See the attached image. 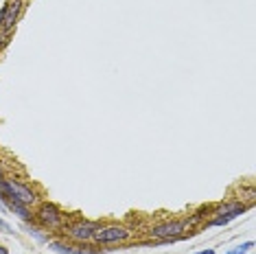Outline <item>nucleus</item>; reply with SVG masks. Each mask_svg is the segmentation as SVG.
<instances>
[{
  "mask_svg": "<svg viewBox=\"0 0 256 254\" xmlns=\"http://www.w3.org/2000/svg\"><path fill=\"white\" fill-rule=\"evenodd\" d=\"M22 7H24L22 0H7L4 7L0 9V28H2L4 33H9L16 22H18L20 14H22Z\"/></svg>",
  "mask_w": 256,
  "mask_h": 254,
  "instance_id": "f257e3e1",
  "label": "nucleus"
},
{
  "mask_svg": "<svg viewBox=\"0 0 256 254\" xmlns=\"http://www.w3.org/2000/svg\"><path fill=\"white\" fill-rule=\"evenodd\" d=\"M186 228V222H178V219H173V222H164V224H158V226L151 228V234L156 236V239L164 241V239H171V241H178L180 236H182Z\"/></svg>",
  "mask_w": 256,
  "mask_h": 254,
  "instance_id": "f03ea898",
  "label": "nucleus"
},
{
  "mask_svg": "<svg viewBox=\"0 0 256 254\" xmlns=\"http://www.w3.org/2000/svg\"><path fill=\"white\" fill-rule=\"evenodd\" d=\"M132 232L125 226H108V228H98L92 239L96 244H118V241H125Z\"/></svg>",
  "mask_w": 256,
  "mask_h": 254,
  "instance_id": "7ed1b4c3",
  "label": "nucleus"
},
{
  "mask_svg": "<svg viewBox=\"0 0 256 254\" xmlns=\"http://www.w3.org/2000/svg\"><path fill=\"white\" fill-rule=\"evenodd\" d=\"M36 217H38V222L42 224L44 228H60L62 226V210L57 208L55 204H48V202H46V204H42L38 208V212H36Z\"/></svg>",
  "mask_w": 256,
  "mask_h": 254,
  "instance_id": "20e7f679",
  "label": "nucleus"
},
{
  "mask_svg": "<svg viewBox=\"0 0 256 254\" xmlns=\"http://www.w3.org/2000/svg\"><path fill=\"white\" fill-rule=\"evenodd\" d=\"M101 228L96 222H77V224H70L68 226V234L72 236L74 241H81V244H86V241H90L94 232Z\"/></svg>",
  "mask_w": 256,
  "mask_h": 254,
  "instance_id": "39448f33",
  "label": "nucleus"
},
{
  "mask_svg": "<svg viewBox=\"0 0 256 254\" xmlns=\"http://www.w3.org/2000/svg\"><path fill=\"white\" fill-rule=\"evenodd\" d=\"M246 210H248V206L243 204V202H226V204L219 206L221 215H234V217H238V215H243Z\"/></svg>",
  "mask_w": 256,
  "mask_h": 254,
  "instance_id": "423d86ee",
  "label": "nucleus"
},
{
  "mask_svg": "<svg viewBox=\"0 0 256 254\" xmlns=\"http://www.w3.org/2000/svg\"><path fill=\"white\" fill-rule=\"evenodd\" d=\"M48 248H50V250H55L57 254H74V248L64 246V244H60V241H53V244H50Z\"/></svg>",
  "mask_w": 256,
  "mask_h": 254,
  "instance_id": "0eeeda50",
  "label": "nucleus"
},
{
  "mask_svg": "<svg viewBox=\"0 0 256 254\" xmlns=\"http://www.w3.org/2000/svg\"><path fill=\"white\" fill-rule=\"evenodd\" d=\"M232 219H234V215H221V217H214L212 222H208V226H226Z\"/></svg>",
  "mask_w": 256,
  "mask_h": 254,
  "instance_id": "6e6552de",
  "label": "nucleus"
},
{
  "mask_svg": "<svg viewBox=\"0 0 256 254\" xmlns=\"http://www.w3.org/2000/svg\"><path fill=\"white\" fill-rule=\"evenodd\" d=\"M252 248H254V244H252V241H246V244H243V246L234 248V250H232V252H228V254H246L248 250H252Z\"/></svg>",
  "mask_w": 256,
  "mask_h": 254,
  "instance_id": "1a4fd4ad",
  "label": "nucleus"
},
{
  "mask_svg": "<svg viewBox=\"0 0 256 254\" xmlns=\"http://www.w3.org/2000/svg\"><path fill=\"white\" fill-rule=\"evenodd\" d=\"M98 252L101 250H98V248H92V246H81L74 250V254H98Z\"/></svg>",
  "mask_w": 256,
  "mask_h": 254,
  "instance_id": "9d476101",
  "label": "nucleus"
},
{
  "mask_svg": "<svg viewBox=\"0 0 256 254\" xmlns=\"http://www.w3.org/2000/svg\"><path fill=\"white\" fill-rule=\"evenodd\" d=\"M28 232H31L33 236H36V239L40 241V244H46V241H48V236L42 234V230H38V228H28Z\"/></svg>",
  "mask_w": 256,
  "mask_h": 254,
  "instance_id": "9b49d317",
  "label": "nucleus"
},
{
  "mask_svg": "<svg viewBox=\"0 0 256 254\" xmlns=\"http://www.w3.org/2000/svg\"><path fill=\"white\" fill-rule=\"evenodd\" d=\"M0 230H2V232H7V234H11V226L4 222V219H0Z\"/></svg>",
  "mask_w": 256,
  "mask_h": 254,
  "instance_id": "f8f14e48",
  "label": "nucleus"
},
{
  "mask_svg": "<svg viewBox=\"0 0 256 254\" xmlns=\"http://www.w3.org/2000/svg\"><path fill=\"white\" fill-rule=\"evenodd\" d=\"M4 42H7V36H0V46H2Z\"/></svg>",
  "mask_w": 256,
  "mask_h": 254,
  "instance_id": "ddd939ff",
  "label": "nucleus"
},
{
  "mask_svg": "<svg viewBox=\"0 0 256 254\" xmlns=\"http://www.w3.org/2000/svg\"><path fill=\"white\" fill-rule=\"evenodd\" d=\"M200 254H214V250H204V252H200Z\"/></svg>",
  "mask_w": 256,
  "mask_h": 254,
  "instance_id": "4468645a",
  "label": "nucleus"
},
{
  "mask_svg": "<svg viewBox=\"0 0 256 254\" xmlns=\"http://www.w3.org/2000/svg\"><path fill=\"white\" fill-rule=\"evenodd\" d=\"M0 254H9V252H7V250H4V248H2V246H0Z\"/></svg>",
  "mask_w": 256,
  "mask_h": 254,
  "instance_id": "2eb2a0df",
  "label": "nucleus"
},
{
  "mask_svg": "<svg viewBox=\"0 0 256 254\" xmlns=\"http://www.w3.org/2000/svg\"><path fill=\"white\" fill-rule=\"evenodd\" d=\"M0 178H2V169H0Z\"/></svg>",
  "mask_w": 256,
  "mask_h": 254,
  "instance_id": "dca6fc26",
  "label": "nucleus"
}]
</instances>
